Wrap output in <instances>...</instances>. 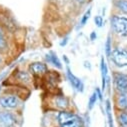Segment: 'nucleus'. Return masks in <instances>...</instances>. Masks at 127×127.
Returning <instances> with one entry per match:
<instances>
[{"mask_svg": "<svg viewBox=\"0 0 127 127\" xmlns=\"http://www.w3.org/2000/svg\"><path fill=\"white\" fill-rule=\"evenodd\" d=\"M8 85L10 88L5 87L0 94V109L21 111L26 98L30 94V89L17 85Z\"/></svg>", "mask_w": 127, "mask_h": 127, "instance_id": "1", "label": "nucleus"}, {"mask_svg": "<svg viewBox=\"0 0 127 127\" xmlns=\"http://www.w3.org/2000/svg\"><path fill=\"white\" fill-rule=\"evenodd\" d=\"M43 108L52 111L68 110L73 109V102L61 90H55L46 92V95L43 97Z\"/></svg>", "mask_w": 127, "mask_h": 127, "instance_id": "2", "label": "nucleus"}, {"mask_svg": "<svg viewBox=\"0 0 127 127\" xmlns=\"http://www.w3.org/2000/svg\"><path fill=\"white\" fill-rule=\"evenodd\" d=\"M55 123L60 127H86L83 116L74 109L56 111Z\"/></svg>", "mask_w": 127, "mask_h": 127, "instance_id": "3", "label": "nucleus"}, {"mask_svg": "<svg viewBox=\"0 0 127 127\" xmlns=\"http://www.w3.org/2000/svg\"><path fill=\"white\" fill-rule=\"evenodd\" d=\"M2 83L17 85V86H21V87H25V88L30 89L36 82H35L34 77L28 71V69H23V68H20V67H16L11 72L9 77Z\"/></svg>", "mask_w": 127, "mask_h": 127, "instance_id": "4", "label": "nucleus"}, {"mask_svg": "<svg viewBox=\"0 0 127 127\" xmlns=\"http://www.w3.org/2000/svg\"><path fill=\"white\" fill-rule=\"evenodd\" d=\"M109 25L112 36L127 38V16L112 12L109 17Z\"/></svg>", "mask_w": 127, "mask_h": 127, "instance_id": "5", "label": "nucleus"}, {"mask_svg": "<svg viewBox=\"0 0 127 127\" xmlns=\"http://www.w3.org/2000/svg\"><path fill=\"white\" fill-rule=\"evenodd\" d=\"M21 111L0 109V127H21Z\"/></svg>", "mask_w": 127, "mask_h": 127, "instance_id": "6", "label": "nucleus"}, {"mask_svg": "<svg viewBox=\"0 0 127 127\" xmlns=\"http://www.w3.org/2000/svg\"><path fill=\"white\" fill-rule=\"evenodd\" d=\"M109 60L116 69H127V48L119 45H114Z\"/></svg>", "mask_w": 127, "mask_h": 127, "instance_id": "7", "label": "nucleus"}, {"mask_svg": "<svg viewBox=\"0 0 127 127\" xmlns=\"http://www.w3.org/2000/svg\"><path fill=\"white\" fill-rule=\"evenodd\" d=\"M111 79L115 93H127V73L120 70H114Z\"/></svg>", "mask_w": 127, "mask_h": 127, "instance_id": "8", "label": "nucleus"}, {"mask_svg": "<svg viewBox=\"0 0 127 127\" xmlns=\"http://www.w3.org/2000/svg\"><path fill=\"white\" fill-rule=\"evenodd\" d=\"M27 69L30 74L34 77L36 82L37 80L41 81V79L49 71V65L45 61H32L28 64Z\"/></svg>", "mask_w": 127, "mask_h": 127, "instance_id": "9", "label": "nucleus"}, {"mask_svg": "<svg viewBox=\"0 0 127 127\" xmlns=\"http://www.w3.org/2000/svg\"><path fill=\"white\" fill-rule=\"evenodd\" d=\"M41 81L44 84V87L47 88V92H52L58 90V84L61 82V76L58 71L49 70L41 79Z\"/></svg>", "mask_w": 127, "mask_h": 127, "instance_id": "10", "label": "nucleus"}, {"mask_svg": "<svg viewBox=\"0 0 127 127\" xmlns=\"http://www.w3.org/2000/svg\"><path fill=\"white\" fill-rule=\"evenodd\" d=\"M65 76H66V79L68 80L69 84L71 85V87L78 93H83L84 90H85V85H84V82L82 81L81 78H79L78 76H76L71 68L69 67V65H66L65 66Z\"/></svg>", "mask_w": 127, "mask_h": 127, "instance_id": "11", "label": "nucleus"}, {"mask_svg": "<svg viewBox=\"0 0 127 127\" xmlns=\"http://www.w3.org/2000/svg\"><path fill=\"white\" fill-rule=\"evenodd\" d=\"M11 36L12 33L7 31L2 25H0V53L6 55L11 48Z\"/></svg>", "mask_w": 127, "mask_h": 127, "instance_id": "12", "label": "nucleus"}, {"mask_svg": "<svg viewBox=\"0 0 127 127\" xmlns=\"http://www.w3.org/2000/svg\"><path fill=\"white\" fill-rule=\"evenodd\" d=\"M44 61L48 65L53 66L56 70H62L63 69V64L61 62V59L58 57L57 53L53 50H49L45 56H44Z\"/></svg>", "mask_w": 127, "mask_h": 127, "instance_id": "13", "label": "nucleus"}, {"mask_svg": "<svg viewBox=\"0 0 127 127\" xmlns=\"http://www.w3.org/2000/svg\"><path fill=\"white\" fill-rule=\"evenodd\" d=\"M112 105L115 110L127 111V93H115Z\"/></svg>", "mask_w": 127, "mask_h": 127, "instance_id": "14", "label": "nucleus"}, {"mask_svg": "<svg viewBox=\"0 0 127 127\" xmlns=\"http://www.w3.org/2000/svg\"><path fill=\"white\" fill-rule=\"evenodd\" d=\"M100 72H101V90L104 92L107 88V78L108 74V65L105 61V57L101 56L100 58Z\"/></svg>", "mask_w": 127, "mask_h": 127, "instance_id": "15", "label": "nucleus"}, {"mask_svg": "<svg viewBox=\"0 0 127 127\" xmlns=\"http://www.w3.org/2000/svg\"><path fill=\"white\" fill-rule=\"evenodd\" d=\"M113 12L127 16V0H113Z\"/></svg>", "mask_w": 127, "mask_h": 127, "instance_id": "16", "label": "nucleus"}, {"mask_svg": "<svg viewBox=\"0 0 127 127\" xmlns=\"http://www.w3.org/2000/svg\"><path fill=\"white\" fill-rule=\"evenodd\" d=\"M113 105L111 100L108 98L105 100V113H106V117H107V123L109 127H114V120H113Z\"/></svg>", "mask_w": 127, "mask_h": 127, "instance_id": "17", "label": "nucleus"}, {"mask_svg": "<svg viewBox=\"0 0 127 127\" xmlns=\"http://www.w3.org/2000/svg\"><path fill=\"white\" fill-rule=\"evenodd\" d=\"M114 114L119 127H127V111L114 109Z\"/></svg>", "mask_w": 127, "mask_h": 127, "instance_id": "18", "label": "nucleus"}, {"mask_svg": "<svg viewBox=\"0 0 127 127\" xmlns=\"http://www.w3.org/2000/svg\"><path fill=\"white\" fill-rule=\"evenodd\" d=\"M91 14H92V7L89 6V7L84 11V13L82 14V16L80 17V20H79L78 25H77V30L82 29V28L87 24V22L89 21V19H90V17H91Z\"/></svg>", "mask_w": 127, "mask_h": 127, "instance_id": "19", "label": "nucleus"}, {"mask_svg": "<svg viewBox=\"0 0 127 127\" xmlns=\"http://www.w3.org/2000/svg\"><path fill=\"white\" fill-rule=\"evenodd\" d=\"M113 36L112 34H108L107 38H106V41L104 43V52H105V57L109 60L110 58V54H111V51H112V48H113Z\"/></svg>", "mask_w": 127, "mask_h": 127, "instance_id": "20", "label": "nucleus"}, {"mask_svg": "<svg viewBox=\"0 0 127 127\" xmlns=\"http://www.w3.org/2000/svg\"><path fill=\"white\" fill-rule=\"evenodd\" d=\"M98 102V97H97V94L96 92H95V90L91 93V95L89 96L88 98V102H87V110L88 111H91L95 105H96V103Z\"/></svg>", "mask_w": 127, "mask_h": 127, "instance_id": "21", "label": "nucleus"}, {"mask_svg": "<svg viewBox=\"0 0 127 127\" xmlns=\"http://www.w3.org/2000/svg\"><path fill=\"white\" fill-rule=\"evenodd\" d=\"M92 0H71L72 5H74L76 8H83L87 6Z\"/></svg>", "mask_w": 127, "mask_h": 127, "instance_id": "22", "label": "nucleus"}, {"mask_svg": "<svg viewBox=\"0 0 127 127\" xmlns=\"http://www.w3.org/2000/svg\"><path fill=\"white\" fill-rule=\"evenodd\" d=\"M93 21H94V24L97 28H102L104 26V18L102 15L100 14H97L93 17Z\"/></svg>", "mask_w": 127, "mask_h": 127, "instance_id": "23", "label": "nucleus"}, {"mask_svg": "<svg viewBox=\"0 0 127 127\" xmlns=\"http://www.w3.org/2000/svg\"><path fill=\"white\" fill-rule=\"evenodd\" d=\"M68 42H69V35H65L64 37L60 40L59 45H60V47H65L68 44Z\"/></svg>", "mask_w": 127, "mask_h": 127, "instance_id": "24", "label": "nucleus"}, {"mask_svg": "<svg viewBox=\"0 0 127 127\" xmlns=\"http://www.w3.org/2000/svg\"><path fill=\"white\" fill-rule=\"evenodd\" d=\"M94 90H95V92H96V94H97L98 101H99V102H102V101H103V92H102L101 88H99V87H96V88H95Z\"/></svg>", "mask_w": 127, "mask_h": 127, "instance_id": "25", "label": "nucleus"}, {"mask_svg": "<svg viewBox=\"0 0 127 127\" xmlns=\"http://www.w3.org/2000/svg\"><path fill=\"white\" fill-rule=\"evenodd\" d=\"M89 39L93 42V41H95L97 39V32L95 30H93V31H91V33L89 34Z\"/></svg>", "mask_w": 127, "mask_h": 127, "instance_id": "26", "label": "nucleus"}, {"mask_svg": "<svg viewBox=\"0 0 127 127\" xmlns=\"http://www.w3.org/2000/svg\"><path fill=\"white\" fill-rule=\"evenodd\" d=\"M62 60H63V62H64L65 66L70 64V59L68 58V56H67L66 54H63V55H62Z\"/></svg>", "mask_w": 127, "mask_h": 127, "instance_id": "27", "label": "nucleus"}, {"mask_svg": "<svg viewBox=\"0 0 127 127\" xmlns=\"http://www.w3.org/2000/svg\"><path fill=\"white\" fill-rule=\"evenodd\" d=\"M83 66H84V68H86V69H88V70H91V69H92V65H91L90 61H88V60H85V61L83 62Z\"/></svg>", "mask_w": 127, "mask_h": 127, "instance_id": "28", "label": "nucleus"}, {"mask_svg": "<svg viewBox=\"0 0 127 127\" xmlns=\"http://www.w3.org/2000/svg\"><path fill=\"white\" fill-rule=\"evenodd\" d=\"M52 127H60V126H58V125H54V126H52Z\"/></svg>", "mask_w": 127, "mask_h": 127, "instance_id": "29", "label": "nucleus"}]
</instances>
